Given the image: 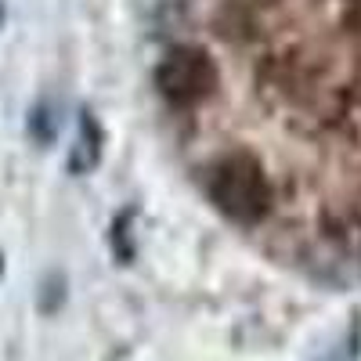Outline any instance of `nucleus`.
<instances>
[{"label": "nucleus", "mask_w": 361, "mask_h": 361, "mask_svg": "<svg viewBox=\"0 0 361 361\" xmlns=\"http://www.w3.org/2000/svg\"><path fill=\"white\" fill-rule=\"evenodd\" d=\"M202 185L209 202L235 224H260L275 202V180L246 148H231V152L217 156L206 166Z\"/></svg>", "instance_id": "obj_1"}, {"label": "nucleus", "mask_w": 361, "mask_h": 361, "mask_svg": "<svg viewBox=\"0 0 361 361\" xmlns=\"http://www.w3.org/2000/svg\"><path fill=\"white\" fill-rule=\"evenodd\" d=\"M58 127H62V119H58V109L54 105H37L33 109V116H29V134H33L40 145H47L54 134H58Z\"/></svg>", "instance_id": "obj_4"}, {"label": "nucleus", "mask_w": 361, "mask_h": 361, "mask_svg": "<svg viewBox=\"0 0 361 361\" xmlns=\"http://www.w3.org/2000/svg\"><path fill=\"white\" fill-rule=\"evenodd\" d=\"M102 145H105V134H102V123L94 119V112H83L80 119V137H76V148H73V173H87L94 170L98 159H102Z\"/></svg>", "instance_id": "obj_3"}, {"label": "nucleus", "mask_w": 361, "mask_h": 361, "mask_svg": "<svg viewBox=\"0 0 361 361\" xmlns=\"http://www.w3.org/2000/svg\"><path fill=\"white\" fill-rule=\"evenodd\" d=\"M0 22H4V8H0Z\"/></svg>", "instance_id": "obj_6"}, {"label": "nucleus", "mask_w": 361, "mask_h": 361, "mask_svg": "<svg viewBox=\"0 0 361 361\" xmlns=\"http://www.w3.org/2000/svg\"><path fill=\"white\" fill-rule=\"evenodd\" d=\"M347 18L354 29H361V0H347Z\"/></svg>", "instance_id": "obj_5"}, {"label": "nucleus", "mask_w": 361, "mask_h": 361, "mask_svg": "<svg viewBox=\"0 0 361 361\" xmlns=\"http://www.w3.org/2000/svg\"><path fill=\"white\" fill-rule=\"evenodd\" d=\"M221 83L217 62L195 44H177L163 54V62L156 66V87L166 105L173 109H192L202 105L214 87Z\"/></svg>", "instance_id": "obj_2"}]
</instances>
